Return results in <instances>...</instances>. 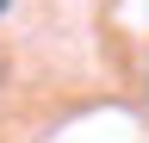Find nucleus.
Segmentation results:
<instances>
[{"mask_svg":"<svg viewBox=\"0 0 149 143\" xmlns=\"http://www.w3.org/2000/svg\"><path fill=\"white\" fill-rule=\"evenodd\" d=\"M6 6H13V0H0V13H6Z\"/></svg>","mask_w":149,"mask_h":143,"instance_id":"nucleus-1","label":"nucleus"}]
</instances>
